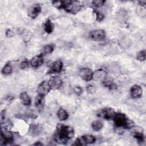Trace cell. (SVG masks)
<instances>
[{
    "label": "cell",
    "instance_id": "1",
    "mask_svg": "<svg viewBox=\"0 0 146 146\" xmlns=\"http://www.w3.org/2000/svg\"><path fill=\"white\" fill-rule=\"evenodd\" d=\"M74 136V130L71 127L58 124L56 125V133L54 134V140L59 143L64 144L68 140Z\"/></svg>",
    "mask_w": 146,
    "mask_h": 146
},
{
    "label": "cell",
    "instance_id": "2",
    "mask_svg": "<svg viewBox=\"0 0 146 146\" xmlns=\"http://www.w3.org/2000/svg\"><path fill=\"white\" fill-rule=\"evenodd\" d=\"M112 119L115 125L117 127L129 129L134 126L133 121L127 117L125 114L123 113H115Z\"/></svg>",
    "mask_w": 146,
    "mask_h": 146
},
{
    "label": "cell",
    "instance_id": "3",
    "mask_svg": "<svg viewBox=\"0 0 146 146\" xmlns=\"http://www.w3.org/2000/svg\"><path fill=\"white\" fill-rule=\"evenodd\" d=\"M64 6L63 9L72 14L78 13L82 7L80 2L78 1H63Z\"/></svg>",
    "mask_w": 146,
    "mask_h": 146
},
{
    "label": "cell",
    "instance_id": "4",
    "mask_svg": "<svg viewBox=\"0 0 146 146\" xmlns=\"http://www.w3.org/2000/svg\"><path fill=\"white\" fill-rule=\"evenodd\" d=\"M14 137L11 132H10L7 128L2 127L1 133V141L3 143V144H6L11 143L13 141Z\"/></svg>",
    "mask_w": 146,
    "mask_h": 146
},
{
    "label": "cell",
    "instance_id": "5",
    "mask_svg": "<svg viewBox=\"0 0 146 146\" xmlns=\"http://www.w3.org/2000/svg\"><path fill=\"white\" fill-rule=\"evenodd\" d=\"M115 113L116 112L113 109L111 108H105L100 110L97 113V115L101 118L108 120L110 119H112Z\"/></svg>",
    "mask_w": 146,
    "mask_h": 146
},
{
    "label": "cell",
    "instance_id": "6",
    "mask_svg": "<svg viewBox=\"0 0 146 146\" xmlns=\"http://www.w3.org/2000/svg\"><path fill=\"white\" fill-rule=\"evenodd\" d=\"M90 38L95 41H100L106 37L105 31L103 30H95L91 31L89 34Z\"/></svg>",
    "mask_w": 146,
    "mask_h": 146
},
{
    "label": "cell",
    "instance_id": "7",
    "mask_svg": "<svg viewBox=\"0 0 146 146\" xmlns=\"http://www.w3.org/2000/svg\"><path fill=\"white\" fill-rule=\"evenodd\" d=\"M51 88L47 81L42 82L38 86L37 92L38 95L42 96H46L50 91Z\"/></svg>",
    "mask_w": 146,
    "mask_h": 146
},
{
    "label": "cell",
    "instance_id": "8",
    "mask_svg": "<svg viewBox=\"0 0 146 146\" xmlns=\"http://www.w3.org/2000/svg\"><path fill=\"white\" fill-rule=\"evenodd\" d=\"M80 77L84 81H90L93 78V72L88 68H83L79 72Z\"/></svg>",
    "mask_w": 146,
    "mask_h": 146
},
{
    "label": "cell",
    "instance_id": "9",
    "mask_svg": "<svg viewBox=\"0 0 146 146\" xmlns=\"http://www.w3.org/2000/svg\"><path fill=\"white\" fill-rule=\"evenodd\" d=\"M51 89L57 90L62 84L63 82L62 79L58 76H54L50 78L48 82Z\"/></svg>",
    "mask_w": 146,
    "mask_h": 146
},
{
    "label": "cell",
    "instance_id": "10",
    "mask_svg": "<svg viewBox=\"0 0 146 146\" xmlns=\"http://www.w3.org/2000/svg\"><path fill=\"white\" fill-rule=\"evenodd\" d=\"M41 11V7L39 3L34 4L30 9L29 11V16L32 18L35 19Z\"/></svg>",
    "mask_w": 146,
    "mask_h": 146
},
{
    "label": "cell",
    "instance_id": "11",
    "mask_svg": "<svg viewBox=\"0 0 146 146\" xmlns=\"http://www.w3.org/2000/svg\"><path fill=\"white\" fill-rule=\"evenodd\" d=\"M43 63V57L42 54L34 56L30 60V64L33 67L37 68L42 65Z\"/></svg>",
    "mask_w": 146,
    "mask_h": 146
},
{
    "label": "cell",
    "instance_id": "12",
    "mask_svg": "<svg viewBox=\"0 0 146 146\" xmlns=\"http://www.w3.org/2000/svg\"><path fill=\"white\" fill-rule=\"evenodd\" d=\"M131 95L134 99H138L142 95V88L137 84L133 85L131 89Z\"/></svg>",
    "mask_w": 146,
    "mask_h": 146
},
{
    "label": "cell",
    "instance_id": "13",
    "mask_svg": "<svg viewBox=\"0 0 146 146\" xmlns=\"http://www.w3.org/2000/svg\"><path fill=\"white\" fill-rule=\"evenodd\" d=\"M63 68V63L61 60H57L52 63L51 66L50 67L49 73L54 74V73H59L60 72Z\"/></svg>",
    "mask_w": 146,
    "mask_h": 146
},
{
    "label": "cell",
    "instance_id": "14",
    "mask_svg": "<svg viewBox=\"0 0 146 146\" xmlns=\"http://www.w3.org/2000/svg\"><path fill=\"white\" fill-rule=\"evenodd\" d=\"M107 72L103 69H99L93 72V78L96 80H102V81L106 78Z\"/></svg>",
    "mask_w": 146,
    "mask_h": 146
},
{
    "label": "cell",
    "instance_id": "15",
    "mask_svg": "<svg viewBox=\"0 0 146 146\" xmlns=\"http://www.w3.org/2000/svg\"><path fill=\"white\" fill-rule=\"evenodd\" d=\"M42 127L39 124H31L29 128V133L33 136H35L41 133Z\"/></svg>",
    "mask_w": 146,
    "mask_h": 146
},
{
    "label": "cell",
    "instance_id": "16",
    "mask_svg": "<svg viewBox=\"0 0 146 146\" xmlns=\"http://www.w3.org/2000/svg\"><path fill=\"white\" fill-rule=\"evenodd\" d=\"M20 101L22 104L26 106H30L31 104V99L26 92H22L19 96Z\"/></svg>",
    "mask_w": 146,
    "mask_h": 146
},
{
    "label": "cell",
    "instance_id": "17",
    "mask_svg": "<svg viewBox=\"0 0 146 146\" xmlns=\"http://www.w3.org/2000/svg\"><path fill=\"white\" fill-rule=\"evenodd\" d=\"M80 139L82 141L83 145H86L87 144L94 143L96 140L95 137L94 136L90 135H86L81 136Z\"/></svg>",
    "mask_w": 146,
    "mask_h": 146
},
{
    "label": "cell",
    "instance_id": "18",
    "mask_svg": "<svg viewBox=\"0 0 146 146\" xmlns=\"http://www.w3.org/2000/svg\"><path fill=\"white\" fill-rule=\"evenodd\" d=\"M57 116L59 119L61 121H64L68 119V114L67 112V111L63 109V108H60L57 112Z\"/></svg>",
    "mask_w": 146,
    "mask_h": 146
},
{
    "label": "cell",
    "instance_id": "19",
    "mask_svg": "<svg viewBox=\"0 0 146 146\" xmlns=\"http://www.w3.org/2000/svg\"><path fill=\"white\" fill-rule=\"evenodd\" d=\"M44 30L46 33L50 34L54 30V25L50 19H47L44 24Z\"/></svg>",
    "mask_w": 146,
    "mask_h": 146
},
{
    "label": "cell",
    "instance_id": "20",
    "mask_svg": "<svg viewBox=\"0 0 146 146\" xmlns=\"http://www.w3.org/2000/svg\"><path fill=\"white\" fill-rule=\"evenodd\" d=\"M132 136L136 138L139 141L143 142L144 139V136L143 133V129L141 130H135L132 131Z\"/></svg>",
    "mask_w": 146,
    "mask_h": 146
},
{
    "label": "cell",
    "instance_id": "21",
    "mask_svg": "<svg viewBox=\"0 0 146 146\" xmlns=\"http://www.w3.org/2000/svg\"><path fill=\"white\" fill-rule=\"evenodd\" d=\"M44 104V96L38 95L35 99V105L38 108H41Z\"/></svg>",
    "mask_w": 146,
    "mask_h": 146
},
{
    "label": "cell",
    "instance_id": "22",
    "mask_svg": "<svg viewBox=\"0 0 146 146\" xmlns=\"http://www.w3.org/2000/svg\"><path fill=\"white\" fill-rule=\"evenodd\" d=\"M103 82V85L109 88V89H114L116 87V86L115 85V84L112 82V80L110 79L107 78V77L102 81Z\"/></svg>",
    "mask_w": 146,
    "mask_h": 146
},
{
    "label": "cell",
    "instance_id": "23",
    "mask_svg": "<svg viewBox=\"0 0 146 146\" xmlns=\"http://www.w3.org/2000/svg\"><path fill=\"white\" fill-rule=\"evenodd\" d=\"M91 126L92 129L95 131H98L99 130H100L103 126V124L102 121H99V120H96V121H94L91 124Z\"/></svg>",
    "mask_w": 146,
    "mask_h": 146
},
{
    "label": "cell",
    "instance_id": "24",
    "mask_svg": "<svg viewBox=\"0 0 146 146\" xmlns=\"http://www.w3.org/2000/svg\"><path fill=\"white\" fill-rule=\"evenodd\" d=\"M1 72L4 75H9L11 74V72H13L12 66L10 63L6 64L3 67V68L2 69Z\"/></svg>",
    "mask_w": 146,
    "mask_h": 146
},
{
    "label": "cell",
    "instance_id": "25",
    "mask_svg": "<svg viewBox=\"0 0 146 146\" xmlns=\"http://www.w3.org/2000/svg\"><path fill=\"white\" fill-rule=\"evenodd\" d=\"M54 46L52 44H47L44 46L42 51V54H48L53 51Z\"/></svg>",
    "mask_w": 146,
    "mask_h": 146
},
{
    "label": "cell",
    "instance_id": "26",
    "mask_svg": "<svg viewBox=\"0 0 146 146\" xmlns=\"http://www.w3.org/2000/svg\"><path fill=\"white\" fill-rule=\"evenodd\" d=\"M52 5L54 7L60 9L63 8L64 6V3L63 1H60V0H56V1H54L52 2Z\"/></svg>",
    "mask_w": 146,
    "mask_h": 146
},
{
    "label": "cell",
    "instance_id": "27",
    "mask_svg": "<svg viewBox=\"0 0 146 146\" xmlns=\"http://www.w3.org/2000/svg\"><path fill=\"white\" fill-rule=\"evenodd\" d=\"M136 58L137 60L140 61H144L145 60V51L143 50L140 51L137 54L136 56Z\"/></svg>",
    "mask_w": 146,
    "mask_h": 146
},
{
    "label": "cell",
    "instance_id": "28",
    "mask_svg": "<svg viewBox=\"0 0 146 146\" xmlns=\"http://www.w3.org/2000/svg\"><path fill=\"white\" fill-rule=\"evenodd\" d=\"M105 2H106V1L104 0H95L92 2V4L95 7H97L102 6L104 4Z\"/></svg>",
    "mask_w": 146,
    "mask_h": 146
},
{
    "label": "cell",
    "instance_id": "29",
    "mask_svg": "<svg viewBox=\"0 0 146 146\" xmlns=\"http://www.w3.org/2000/svg\"><path fill=\"white\" fill-rule=\"evenodd\" d=\"M86 90L88 93L93 94L95 91V87L93 85L90 84L86 87Z\"/></svg>",
    "mask_w": 146,
    "mask_h": 146
},
{
    "label": "cell",
    "instance_id": "30",
    "mask_svg": "<svg viewBox=\"0 0 146 146\" xmlns=\"http://www.w3.org/2000/svg\"><path fill=\"white\" fill-rule=\"evenodd\" d=\"M95 14H96V18L97 21L101 22L104 19V16L102 13H100L99 12H98V11H95Z\"/></svg>",
    "mask_w": 146,
    "mask_h": 146
},
{
    "label": "cell",
    "instance_id": "31",
    "mask_svg": "<svg viewBox=\"0 0 146 146\" xmlns=\"http://www.w3.org/2000/svg\"><path fill=\"white\" fill-rule=\"evenodd\" d=\"M74 91L76 95L79 96L82 93V88L79 86H76L74 88Z\"/></svg>",
    "mask_w": 146,
    "mask_h": 146
},
{
    "label": "cell",
    "instance_id": "32",
    "mask_svg": "<svg viewBox=\"0 0 146 146\" xmlns=\"http://www.w3.org/2000/svg\"><path fill=\"white\" fill-rule=\"evenodd\" d=\"M29 66V62L27 60H25L23 62H22L20 64V68L21 69H25L27 68Z\"/></svg>",
    "mask_w": 146,
    "mask_h": 146
},
{
    "label": "cell",
    "instance_id": "33",
    "mask_svg": "<svg viewBox=\"0 0 146 146\" xmlns=\"http://www.w3.org/2000/svg\"><path fill=\"white\" fill-rule=\"evenodd\" d=\"M14 35V31L11 30V29H7L6 30V35L7 36V37H12Z\"/></svg>",
    "mask_w": 146,
    "mask_h": 146
},
{
    "label": "cell",
    "instance_id": "34",
    "mask_svg": "<svg viewBox=\"0 0 146 146\" xmlns=\"http://www.w3.org/2000/svg\"><path fill=\"white\" fill-rule=\"evenodd\" d=\"M5 110H2L1 112V121H2L3 120H5Z\"/></svg>",
    "mask_w": 146,
    "mask_h": 146
},
{
    "label": "cell",
    "instance_id": "35",
    "mask_svg": "<svg viewBox=\"0 0 146 146\" xmlns=\"http://www.w3.org/2000/svg\"><path fill=\"white\" fill-rule=\"evenodd\" d=\"M139 5H140L141 7H145V4H146V2H145V1H139Z\"/></svg>",
    "mask_w": 146,
    "mask_h": 146
},
{
    "label": "cell",
    "instance_id": "36",
    "mask_svg": "<svg viewBox=\"0 0 146 146\" xmlns=\"http://www.w3.org/2000/svg\"><path fill=\"white\" fill-rule=\"evenodd\" d=\"M33 145H43V144L38 141V142H37V143H34Z\"/></svg>",
    "mask_w": 146,
    "mask_h": 146
}]
</instances>
